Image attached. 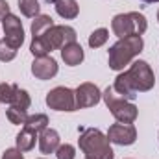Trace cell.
Wrapping results in <instances>:
<instances>
[{"label":"cell","mask_w":159,"mask_h":159,"mask_svg":"<svg viewBox=\"0 0 159 159\" xmlns=\"http://www.w3.org/2000/svg\"><path fill=\"white\" fill-rule=\"evenodd\" d=\"M156 85V76L150 65L143 59H137L129 65L126 72H120L115 80V93L124 100H135L137 93H146Z\"/></svg>","instance_id":"cell-1"},{"label":"cell","mask_w":159,"mask_h":159,"mask_svg":"<svg viewBox=\"0 0 159 159\" xmlns=\"http://www.w3.org/2000/svg\"><path fill=\"white\" fill-rule=\"evenodd\" d=\"M80 150L85 154V159H113L111 143L107 135H104L96 128H81L78 139Z\"/></svg>","instance_id":"cell-2"},{"label":"cell","mask_w":159,"mask_h":159,"mask_svg":"<svg viewBox=\"0 0 159 159\" xmlns=\"http://www.w3.org/2000/svg\"><path fill=\"white\" fill-rule=\"evenodd\" d=\"M144 41L141 35H129L119 39L111 48H109V69L111 70H122L126 65H129L141 52H143Z\"/></svg>","instance_id":"cell-3"},{"label":"cell","mask_w":159,"mask_h":159,"mask_svg":"<svg viewBox=\"0 0 159 159\" xmlns=\"http://www.w3.org/2000/svg\"><path fill=\"white\" fill-rule=\"evenodd\" d=\"M148 28L146 17L139 11H129V13H119L111 20V30L113 34L122 39L129 35H143Z\"/></svg>","instance_id":"cell-4"},{"label":"cell","mask_w":159,"mask_h":159,"mask_svg":"<svg viewBox=\"0 0 159 159\" xmlns=\"http://www.w3.org/2000/svg\"><path fill=\"white\" fill-rule=\"evenodd\" d=\"M102 98H104L106 106L109 107L111 115L119 120V122H122V124H131V122H135L137 115H139L137 106L131 104L129 100H124L122 96H119L113 87H107V89L102 93Z\"/></svg>","instance_id":"cell-5"},{"label":"cell","mask_w":159,"mask_h":159,"mask_svg":"<svg viewBox=\"0 0 159 159\" xmlns=\"http://www.w3.org/2000/svg\"><path fill=\"white\" fill-rule=\"evenodd\" d=\"M46 106L54 111H76V94L69 87H54L46 94Z\"/></svg>","instance_id":"cell-6"},{"label":"cell","mask_w":159,"mask_h":159,"mask_svg":"<svg viewBox=\"0 0 159 159\" xmlns=\"http://www.w3.org/2000/svg\"><path fill=\"white\" fill-rule=\"evenodd\" d=\"M41 37L44 39V43L48 44L50 50H57V48L61 50L65 44L76 41V30L70 26H65V24H54Z\"/></svg>","instance_id":"cell-7"},{"label":"cell","mask_w":159,"mask_h":159,"mask_svg":"<svg viewBox=\"0 0 159 159\" xmlns=\"http://www.w3.org/2000/svg\"><path fill=\"white\" fill-rule=\"evenodd\" d=\"M2 28H4V34L6 37L4 39L7 41L15 50H19L24 43V28H22V20L17 17V15H6L2 19Z\"/></svg>","instance_id":"cell-8"},{"label":"cell","mask_w":159,"mask_h":159,"mask_svg":"<svg viewBox=\"0 0 159 159\" xmlns=\"http://www.w3.org/2000/svg\"><path fill=\"white\" fill-rule=\"evenodd\" d=\"M107 139L109 143L113 144H119V146H129L137 141V129L133 124H113L109 126V131H107Z\"/></svg>","instance_id":"cell-9"},{"label":"cell","mask_w":159,"mask_h":159,"mask_svg":"<svg viewBox=\"0 0 159 159\" xmlns=\"http://www.w3.org/2000/svg\"><path fill=\"white\" fill-rule=\"evenodd\" d=\"M74 94H76V107H78V109L93 107V106H96V104L102 100L100 89H98L94 83H91V81L80 83L78 89L74 91Z\"/></svg>","instance_id":"cell-10"},{"label":"cell","mask_w":159,"mask_h":159,"mask_svg":"<svg viewBox=\"0 0 159 159\" xmlns=\"http://www.w3.org/2000/svg\"><path fill=\"white\" fill-rule=\"evenodd\" d=\"M32 74L37 80H52L57 74V61L50 56L35 57L32 63Z\"/></svg>","instance_id":"cell-11"},{"label":"cell","mask_w":159,"mask_h":159,"mask_svg":"<svg viewBox=\"0 0 159 159\" xmlns=\"http://www.w3.org/2000/svg\"><path fill=\"white\" fill-rule=\"evenodd\" d=\"M39 150L41 154H44V156H48V154H54L57 148H59V144H61V139H59V133L56 131V129H52V128H46V129H43L39 133Z\"/></svg>","instance_id":"cell-12"},{"label":"cell","mask_w":159,"mask_h":159,"mask_svg":"<svg viewBox=\"0 0 159 159\" xmlns=\"http://www.w3.org/2000/svg\"><path fill=\"white\" fill-rule=\"evenodd\" d=\"M83 57H85L83 48L80 46L76 41H74V43H69V44H65V46L61 48V59H63L65 65H69V67L80 65V63L83 61Z\"/></svg>","instance_id":"cell-13"},{"label":"cell","mask_w":159,"mask_h":159,"mask_svg":"<svg viewBox=\"0 0 159 159\" xmlns=\"http://www.w3.org/2000/svg\"><path fill=\"white\" fill-rule=\"evenodd\" d=\"M46 2L48 4H54L57 15L61 19L70 20V19H76L78 13H80V6H78L76 0H46Z\"/></svg>","instance_id":"cell-14"},{"label":"cell","mask_w":159,"mask_h":159,"mask_svg":"<svg viewBox=\"0 0 159 159\" xmlns=\"http://www.w3.org/2000/svg\"><path fill=\"white\" fill-rule=\"evenodd\" d=\"M35 139H37V133H35V131H30V129L22 128L20 133L17 135L15 143H17V148H19L20 152H30V150L35 146Z\"/></svg>","instance_id":"cell-15"},{"label":"cell","mask_w":159,"mask_h":159,"mask_svg":"<svg viewBox=\"0 0 159 159\" xmlns=\"http://www.w3.org/2000/svg\"><path fill=\"white\" fill-rule=\"evenodd\" d=\"M54 26V19L50 15H37L34 20H32V37H41L48 28Z\"/></svg>","instance_id":"cell-16"},{"label":"cell","mask_w":159,"mask_h":159,"mask_svg":"<svg viewBox=\"0 0 159 159\" xmlns=\"http://www.w3.org/2000/svg\"><path fill=\"white\" fill-rule=\"evenodd\" d=\"M22 126H24L26 129H30V131L41 133L43 129H46V128H48V117H46L44 113H35V115H30Z\"/></svg>","instance_id":"cell-17"},{"label":"cell","mask_w":159,"mask_h":159,"mask_svg":"<svg viewBox=\"0 0 159 159\" xmlns=\"http://www.w3.org/2000/svg\"><path fill=\"white\" fill-rule=\"evenodd\" d=\"M30 104H32V100H30L28 91L20 89V87L15 83V93H13V100H11V104H9V106L20 107V109H28V107H30Z\"/></svg>","instance_id":"cell-18"},{"label":"cell","mask_w":159,"mask_h":159,"mask_svg":"<svg viewBox=\"0 0 159 159\" xmlns=\"http://www.w3.org/2000/svg\"><path fill=\"white\" fill-rule=\"evenodd\" d=\"M19 9L28 19H35L37 15H41V6L37 0H19Z\"/></svg>","instance_id":"cell-19"},{"label":"cell","mask_w":159,"mask_h":159,"mask_svg":"<svg viewBox=\"0 0 159 159\" xmlns=\"http://www.w3.org/2000/svg\"><path fill=\"white\" fill-rule=\"evenodd\" d=\"M6 117L11 124H24L26 119H28V109H20V107H15V106H9V109L6 111Z\"/></svg>","instance_id":"cell-20"},{"label":"cell","mask_w":159,"mask_h":159,"mask_svg":"<svg viewBox=\"0 0 159 159\" xmlns=\"http://www.w3.org/2000/svg\"><path fill=\"white\" fill-rule=\"evenodd\" d=\"M107 39H109V32L106 28H98L89 35V46L91 48H100L107 43Z\"/></svg>","instance_id":"cell-21"},{"label":"cell","mask_w":159,"mask_h":159,"mask_svg":"<svg viewBox=\"0 0 159 159\" xmlns=\"http://www.w3.org/2000/svg\"><path fill=\"white\" fill-rule=\"evenodd\" d=\"M30 52L34 54V57H44V56H48L52 50L48 48V44L44 43V39H43V37H32Z\"/></svg>","instance_id":"cell-22"},{"label":"cell","mask_w":159,"mask_h":159,"mask_svg":"<svg viewBox=\"0 0 159 159\" xmlns=\"http://www.w3.org/2000/svg\"><path fill=\"white\" fill-rule=\"evenodd\" d=\"M15 56H17V50H15V48H13L6 39L0 41V61L7 63V61L15 59Z\"/></svg>","instance_id":"cell-23"},{"label":"cell","mask_w":159,"mask_h":159,"mask_svg":"<svg viewBox=\"0 0 159 159\" xmlns=\"http://www.w3.org/2000/svg\"><path fill=\"white\" fill-rule=\"evenodd\" d=\"M15 83H0V104H11Z\"/></svg>","instance_id":"cell-24"},{"label":"cell","mask_w":159,"mask_h":159,"mask_svg":"<svg viewBox=\"0 0 159 159\" xmlns=\"http://www.w3.org/2000/svg\"><path fill=\"white\" fill-rule=\"evenodd\" d=\"M56 157L57 159H74L76 157V148L72 144H59V148L56 150Z\"/></svg>","instance_id":"cell-25"},{"label":"cell","mask_w":159,"mask_h":159,"mask_svg":"<svg viewBox=\"0 0 159 159\" xmlns=\"http://www.w3.org/2000/svg\"><path fill=\"white\" fill-rule=\"evenodd\" d=\"M2 159H24V156H22V152L19 148H7L2 154Z\"/></svg>","instance_id":"cell-26"},{"label":"cell","mask_w":159,"mask_h":159,"mask_svg":"<svg viewBox=\"0 0 159 159\" xmlns=\"http://www.w3.org/2000/svg\"><path fill=\"white\" fill-rule=\"evenodd\" d=\"M6 15H9V4H7L6 0H0V20H2Z\"/></svg>","instance_id":"cell-27"},{"label":"cell","mask_w":159,"mask_h":159,"mask_svg":"<svg viewBox=\"0 0 159 159\" xmlns=\"http://www.w3.org/2000/svg\"><path fill=\"white\" fill-rule=\"evenodd\" d=\"M141 2H146V4H154V2H159V0H141Z\"/></svg>","instance_id":"cell-28"},{"label":"cell","mask_w":159,"mask_h":159,"mask_svg":"<svg viewBox=\"0 0 159 159\" xmlns=\"http://www.w3.org/2000/svg\"><path fill=\"white\" fill-rule=\"evenodd\" d=\"M157 22H159V11H157Z\"/></svg>","instance_id":"cell-29"},{"label":"cell","mask_w":159,"mask_h":159,"mask_svg":"<svg viewBox=\"0 0 159 159\" xmlns=\"http://www.w3.org/2000/svg\"><path fill=\"white\" fill-rule=\"evenodd\" d=\"M41 159H44V157H41Z\"/></svg>","instance_id":"cell-30"}]
</instances>
